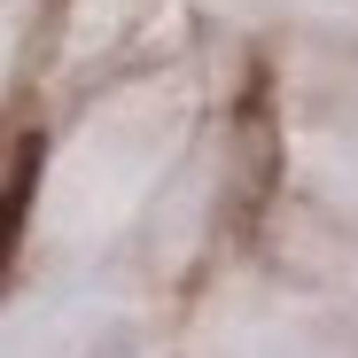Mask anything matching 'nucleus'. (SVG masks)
Returning <instances> with one entry per match:
<instances>
[{
    "label": "nucleus",
    "mask_w": 358,
    "mask_h": 358,
    "mask_svg": "<svg viewBox=\"0 0 358 358\" xmlns=\"http://www.w3.org/2000/svg\"><path fill=\"white\" fill-rule=\"evenodd\" d=\"M39 156H47V141H39V133H24V141H16V179H8V203H0V226H8V242H16V226H24V195H31V179H39Z\"/></svg>",
    "instance_id": "1"
}]
</instances>
